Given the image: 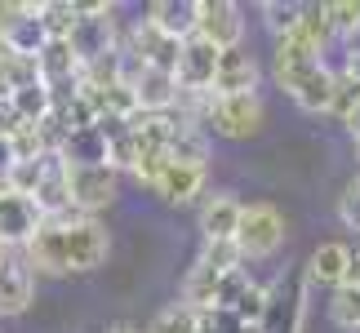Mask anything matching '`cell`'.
<instances>
[{"mask_svg": "<svg viewBox=\"0 0 360 333\" xmlns=\"http://www.w3.org/2000/svg\"><path fill=\"white\" fill-rule=\"evenodd\" d=\"M267 124V103L258 93H245V98H205V111H200V129L205 133H218L227 143H245V138L262 133Z\"/></svg>", "mask_w": 360, "mask_h": 333, "instance_id": "cell-1", "label": "cell"}, {"mask_svg": "<svg viewBox=\"0 0 360 333\" xmlns=\"http://www.w3.org/2000/svg\"><path fill=\"white\" fill-rule=\"evenodd\" d=\"M80 9V22L72 32V53L80 58V67L107 58L112 49H120V36L124 27L116 18V5H107V0H89V5H76Z\"/></svg>", "mask_w": 360, "mask_h": 333, "instance_id": "cell-2", "label": "cell"}, {"mask_svg": "<svg viewBox=\"0 0 360 333\" xmlns=\"http://www.w3.org/2000/svg\"><path fill=\"white\" fill-rule=\"evenodd\" d=\"M285 244V214L271 200H249L240 209V227H236V249L245 262H262Z\"/></svg>", "mask_w": 360, "mask_h": 333, "instance_id": "cell-3", "label": "cell"}, {"mask_svg": "<svg viewBox=\"0 0 360 333\" xmlns=\"http://www.w3.org/2000/svg\"><path fill=\"white\" fill-rule=\"evenodd\" d=\"M67 196H72V214L98 218L120 196V174L112 164H67Z\"/></svg>", "mask_w": 360, "mask_h": 333, "instance_id": "cell-4", "label": "cell"}, {"mask_svg": "<svg viewBox=\"0 0 360 333\" xmlns=\"http://www.w3.org/2000/svg\"><path fill=\"white\" fill-rule=\"evenodd\" d=\"M120 49H124V58H129V63H138V67H156V72H169V76H174L183 40L165 36L160 27H151L147 18H134L129 27H124V36H120Z\"/></svg>", "mask_w": 360, "mask_h": 333, "instance_id": "cell-5", "label": "cell"}, {"mask_svg": "<svg viewBox=\"0 0 360 333\" xmlns=\"http://www.w3.org/2000/svg\"><path fill=\"white\" fill-rule=\"evenodd\" d=\"M63 244H67V267L72 271H98L112 254V235L98 218H63Z\"/></svg>", "mask_w": 360, "mask_h": 333, "instance_id": "cell-6", "label": "cell"}, {"mask_svg": "<svg viewBox=\"0 0 360 333\" xmlns=\"http://www.w3.org/2000/svg\"><path fill=\"white\" fill-rule=\"evenodd\" d=\"M302 315H307V280L302 275H285V280L267 285V311L258 320L262 333H302Z\"/></svg>", "mask_w": 360, "mask_h": 333, "instance_id": "cell-7", "label": "cell"}, {"mask_svg": "<svg viewBox=\"0 0 360 333\" xmlns=\"http://www.w3.org/2000/svg\"><path fill=\"white\" fill-rule=\"evenodd\" d=\"M196 36L218 53L245 45V9L236 0H196Z\"/></svg>", "mask_w": 360, "mask_h": 333, "instance_id": "cell-8", "label": "cell"}, {"mask_svg": "<svg viewBox=\"0 0 360 333\" xmlns=\"http://www.w3.org/2000/svg\"><path fill=\"white\" fill-rule=\"evenodd\" d=\"M40 222H45V214L36 209L32 196H18V191L0 187V244H5V254H22L36 240Z\"/></svg>", "mask_w": 360, "mask_h": 333, "instance_id": "cell-9", "label": "cell"}, {"mask_svg": "<svg viewBox=\"0 0 360 333\" xmlns=\"http://www.w3.org/2000/svg\"><path fill=\"white\" fill-rule=\"evenodd\" d=\"M124 80H129L134 89V103L143 116H165V111H174L178 103V80L169 72H156V67H138L124 58Z\"/></svg>", "mask_w": 360, "mask_h": 333, "instance_id": "cell-10", "label": "cell"}, {"mask_svg": "<svg viewBox=\"0 0 360 333\" xmlns=\"http://www.w3.org/2000/svg\"><path fill=\"white\" fill-rule=\"evenodd\" d=\"M258 80H262L258 58L245 45H236V49L218 53V72H214V89L210 93L214 98H245V93H258Z\"/></svg>", "mask_w": 360, "mask_h": 333, "instance_id": "cell-11", "label": "cell"}, {"mask_svg": "<svg viewBox=\"0 0 360 333\" xmlns=\"http://www.w3.org/2000/svg\"><path fill=\"white\" fill-rule=\"evenodd\" d=\"M214 72H218V49L205 45L200 36H187L183 49H178V67L174 80L183 93H210L214 89Z\"/></svg>", "mask_w": 360, "mask_h": 333, "instance_id": "cell-12", "label": "cell"}, {"mask_svg": "<svg viewBox=\"0 0 360 333\" xmlns=\"http://www.w3.org/2000/svg\"><path fill=\"white\" fill-rule=\"evenodd\" d=\"M325 67L321 53H311L307 45H298L294 36H281L271 45V76H276V85H281L285 93H294L307 76H316Z\"/></svg>", "mask_w": 360, "mask_h": 333, "instance_id": "cell-13", "label": "cell"}, {"mask_svg": "<svg viewBox=\"0 0 360 333\" xmlns=\"http://www.w3.org/2000/svg\"><path fill=\"white\" fill-rule=\"evenodd\" d=\"M36 302V275L27 271V262L18 254L0 258V320H13Z\"/></svg>", "mask_w": 360, "mask_h": 333, "instance_id": "cell-14", "label": "cell"}, {"mask_svg": "<svg viewBox=\"0 0 360 333\" xmlns=\"http://www.w3.org/2000/svg\"><path fill=\"white\" fill-rule=\"evenodd\" d=\"M27 262V271H40V275H67L72 267H67V244H63V222H40V231H36V240L18 254Z\"/></svg>", "mask_w": 360, "mask_h": 333, "instance_id": "cell-15", "label": "cell"}, {"mask_svg": "<svg viewBox=\"0 0 360 333\" xmlns=\"http://www.w3.org/2000/svg\"><path fill=\"white\" fill-rule=\"evenodd\" d=\"M205 183H210V169L205 164H165V169L156 174V183H151V191L165 200V204H191L205 196Z\"/></svg>", "mask_w": 360, "mask_h": 333, "instance_id": "cell-16", "label": "cell"}, {"mask_svg": "<svg viewBox=\"0 0 360 333\" xmlns=\"http://www.w3.org/2000/svg\"><path fill=\"white\" fill-rule=\"evenodd\" d=\"M245 200H236L231 191H210L200 196V240H236Z\"/></svg>", "mask_w": 360, "mask_h": 333, "instance_id": "cell-17", "label": "cell"}, {"mask_svg": "<svg viewBox=\"0 0 360 333\" xmlns=\"http://www.w3.org/2000/svg\"><path fill=\"white\" fill-rule=\"evenodd\" d=\"M347 262H352V244L342 240H321L311 249L307 258V271H302V280L307 285H321V289H342V280H347Z\"/></svg>", "mask_w": 360, "mask_h": 333, "instance_id": "cell-18", "label": "cell"}, {"mask_svg": "<svg viewBox=\"0 0 360 333\" xmlns=\"http://www.w3.org/2000/svg\"><path fill=\"white\" fill-rule=\"evenodd\" d=\"M143 18L151 27H160L165 36L187 40V36H196V0H151L143 9Z\"/></svg>", "mask_w": 360, "mask_h": 333, "instance_id": "cell-19", "label": "cell"}, {"mask_svg": "<svg viewBox=\"0 0 360 333\" xmlns=\"http://www.w3.org/2000/svg\"><path fill=\"white\" fill-rule=\"evenodd\" d=\"M169 160L174 164H205V169H210V133H205L200 124L178 120L174 124V138H169Z\"/></svg>", "mask_w": 360, "mask_h": 333, "instance_id": "cell-20", "label": "cell"}, {"mask_svg": "<svg viewBox=\"0 0 360 333\" xmlns=\"http://www.w3.org/2000/svg\"><path fill=\"white\" fill-rule=\"evenodd\" d=\"M298 40V45H307L311 53H321L325 58V49L334 45V27H329V18H325V5H302V13H298V22H294V32H289Z\"/></svg>", "mask_w": 360, "mask_h": 333, "instance_id": "cell-21", "label": "cell"}, {"mask_svg": "<svg viewBox=\"0 0 360 333\" xmlns=\"http://www.w3.org/2000/svg\"><path fill=\"white\" fill-rule=\"evenodd\" d=\"M58 160L63 164H107V138L94 129H76V133H67L63 138V147H58Z\"/></svg>", "mask_w": 360, "mask_h": 333, "instance_id": "cell-22", "label": "cell"}, {"mask_svg": "<svg viewBox=\"0 0 360 333\" xmlns=\"http://www.w3.org/2000/svg\"><path fill=\"white\" fill-rule=\"evenodd\" d=\"M218 280H223L218 271H210L205 262H196V267L183 275V298H178V302H187V307H191V311H200V315H205V311H214Z\"/></svg>", "mask_w": 360, "mask_h": 333, "instance_id": "cell-23", "label": "cell"}, {"mask_svg": "<svg viewBox=\"0 0 360 333\" xmlns=\"http://www.w3.org/2000/svg\"><path fill=\"white\" fill-rule=\"evenodd\" d=\"M329 93H334V67L325 63L321 72L307 76L294 93H289V98H294L302 111H307V116H325V111H329Z\"/></svg>", "mask_w": 360, "mask_h": 333, "instance_id": "cell-24", "label": "cell"}, {"mask_svg": "<svg viewBox=\"0 0 360 333\" xmlns=\"http://www.w3.org/2000/svg\"><path fill=\"white\" fill-rule=\"evenodd\" d=\"M36 18H40V27H45L49 40H72L76 22H80V9L72 5V0H40Z\"/></svg>", "mask_w": 360, "mask_h": 333, "instance_id": "cell-25", "label": "cell"}, {"mask_svg": "<svg viewBox=\"0 0 360 333\" xmlns=\"http://www.w3.org/2000/svg\"><path fill=\"white\" fill-rule=\"evenodd\" d=\"M200 329V311H191L187 302H169L151 315V325L143 333H196Z\"/></svg>", "mask_w": 360, "mask_h": 333, "instance_id": "cell-26", "label": "cell"}, {"mask_svg": "<svg viewBox=\"0 0 360 333\" xmlns=\"http://www.w3.org/2000/svg\"><path fill=\"white\" fill-rule=\"evenodd\" d=\"M196 262H205V267H210V271H218V275H227V271L245 267V258H240L236 240H205V244H200V258H196Z\"/></svg>", "mask_w": 360, "mask_h": 333, "instance_id": "cell-27", "label": "cell"}, {"mask_svg": "<svg viewBox=\"0 0 360 333\" xmlns=\"http://www.w3.org/2000/svg\"><path fill=\"white\" fill-rule=\"evenodd\" d=\"M258 13H262V22H267L271 40H281V36H289V32H294V22H298L302 5H285V0H262V5H258Z\"/></svg>", "mask_w": 360, "mask_h": 333, "instance_id": "cell-28", "label": "cell"}, {"mask_svg": "<svg viewBox=\"0 0 360 333\" xmlns=\"http://www.w3.org/2000/svg\"><path fill=\"white\" fill-rule=\"evenodd\" d=\"M329 315H334V325L342 333H360V294H356V289H334V298H329Z\"/></svg>", "mask_w": 360, "mask_h": 333, "instance_id": "cell-29", "label": "cell"}, {"mask_svg": "<svg viewBox=\"0 0 360 333\" xmlns=\"http://www.w3.org/2000/svg\"><path fill=\"white\" fill-rule=\"evenodd\" d=\"M258 280L254 275H249V267H236V271H227L223 280H218V298H214V307H223V311H231L236 307V302L249 294V289H254Z\"/></svg>", "mask_w": 360, "mask_h": 333, "instance_id": "cell-30", "label": "cell"}, {"mask_svg": "<svg viewBox=\"0 0 360 333\" xmlns=\"http://www.w3.org/2000/svg\"><path fill=\"white\" fill-rule=\"evenodd\" d=\"M356 103H360V89L334 67V93H329V111H325V116H334L338 124H347V116H352Z\"/></svg>", "mask_w": 360, "mask_h": 333, "instance_id": "cell-31", "label": "cell"}, {"mask_svg": "<svg viewBox=\"0 0 360 333\" xmlns=\"http://www.w3.org/2000/svg\"><path fill=\"white\" fill-rule=\"evenodd\" d=\"M325 18L334 27V36H352L360 27V0H325Z\"/></svg>", "mask_w": 360, "mask_h": 333, "instance_id": "cell-32", "label": "cell"}, {"mask_svg": "<svg viewBox=\"0 0 360 333\" xmlns=\"http://www.w3.org/2000/svg\"><path fill=\"white\" fill-rule=\"evenodd\" d=\"M231 311H236V320H240L245 329H254V325L262 320V311H267V285H254V289H249V294H245Z\"/></svg>", "mask_w": 360, "mask_h": 333, "instance_id": "cell-33", "label": "cell"}, {"mask_svg": "<svg viewBox=\"0 0 360 333\" xmlns=\"http://www.w3.org/2000/svg\"><path fill=\"white\" fill-rule=\"evenodd\" d=\"M338 218H342V227L360 231V174L352 178L347 187H342V196H338Z\"/></svg>", "mask_w": 360, "mask_h": 333, "instance_id": "cell-34", "label": "cell"}, {"mask_svg": "<svg viewBox=\"0 0 360 333\" xmlns=\"http://www.w3.org/2000/svg\"><path fill=\"white\" fill-rule=\"evenodd\" d=\"M9 169H13V147H9V133H0V187H5Z\"/></svg>", "mask_w": 360, "mask_h": 333, "instance_id": "cell-35", "label": "cell"}, {"mask_svg": "<svg viewBox=\"0 0 360 333\" xmlns=\"http://www.w3.org/2000/svg\"><path fill=\"white\" fill-rule=\"evenodd\" d=\"M342 289H360V244L352 249V262H347V280H342Z\"/></svg>", "mask_w": 360, "mask_h": 333, "instance_id": "cell-36", "label": "cell"}, {"mask_svg": "<svg viewBox=\"0 0 360 333\" xmlns=\"http://www.w3.org/2000/svg\"><path fill=\"white\" fill-rule=\"evenodd\" d=\"M347 133H352V138H360V103L352 107V116H347Z\"/></svg>", "mask_w": 360, "mask_h": 333, "instance_id": "cell-37", "label": "cell"}, {"mask_svg": "<svg viewBox=\"0 0 360 333\" xmlns=\"http://www.w3.org/2000/svg\"><path fill=\"white\" fill-rule=\"evenodd\" d=\"M107 333H143V329H134V325H112Z\"/></svg>", "mask_w": 360, "mask_h": 333, "instance_id": "cell-38", "label": "cell"}, {"mask_svg": "<svg viewBox=\"0 0 360 333\" xmlns=\"http://www.w3.org/2000/svg\"><path fill=\"white\" fill-rule=\"evenodd\" d=\"M196 333H214V329H210V325H205V315H200V329H196Z\"/></svg>", "mask_w": 360, "mask_h": 333, "instance_id": "cell-39", "label": "cell"}, {"mask_svg": "<svg viewBox=\"0 0 360 333\" xmlns=\"http://www.w3.org/2000/svg\"><path fill=\"white\" fill-rule=\"evenodd\" d=\"M0 258H5V244H0Z\"/></svg>", "mask_w": 360, "mask_h": 333, "instance_id": "cell-40", "label": "cell"}, {"mask_svg": "<svg viewBox=\"0 0 360 333\" xmlns=\"http://www.w3.org/2000/svg\"><path fill=\"white\" fill-rule=\"evenodd\" d=\"M356 294H360V289H356Z\"/></svg>", "mask_w": 360, "mask_h": 333, "instance_id": "cell-41", "label": "cell"}]
</instances>
